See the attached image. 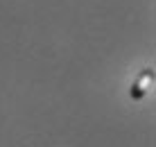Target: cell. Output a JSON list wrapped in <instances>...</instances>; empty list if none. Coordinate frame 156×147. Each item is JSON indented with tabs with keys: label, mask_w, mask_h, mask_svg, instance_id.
<instances>
[{
	"label": "cell",
	"mask_w": 156,
	"mask_h": 147,
	"mask_svg": "<svg viewBox=\"0 0 156 147\" xmlns=\"http://www.w3.org/2000/svg\"><path fill=\"white\" fill-rule=\"evenodd\" d=\"M152 84H154V70L147 68V70H143L140 77H138V81L131 86V97H133V100L145 97V95H147V91L152 88Z\"/></svg>",
	"instance_id": "cell-1"
}]
</instances>
